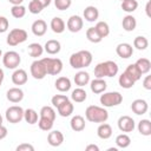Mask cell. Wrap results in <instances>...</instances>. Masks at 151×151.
Returning a JSON list of instances; mask_svg holds the SVG:
<instances>
[{
  "label": "cell",
  "mask_w": 151,
  "mask_h": 151,
  "mask_svg": "<svg viewBox=\"0 0 151 151\" xmlns=\"http://www.w3.org/2000/svg\"><path fill=\"white\" fill-rule=\"evenodd\" d=\"M92 63V53L87 50H81L72 53L70 57V65L76 70L88 67Z\"/></svg>",
  "instance_id": "cell-1"
},
{
  "label": "cell",
  "mask_w": 151,
  "mask_h": 151,
  "mask_svg": "<svg viewBox=\"0 0 151 151\" xmlns=\"http://www.w3.org/2000/svg\"><path fill=\"white\" fill-rule=\"evenodd\" d=\"M85 118L91 123H104L109 119V112L104 106L90 105L85 110Z\"/></svg>",
  "instance_id": "cell-2"
},
{
  "label": "cell",
  "mask_w": 151,
  "mask_h": 151,
  "mask_svg": "<svg viewBox=\"0 0 151 151\" xmlns=\"http://www.w3.org/2000/svg\"><path fill=\"white\" fill-rule=\"evenodd\" d=\"M119 67L117 63L112 60H106L99 63L94 66V77L96 78H105V77H114L117 76Z\"/></svg>",
  "instance_id": "cell-3"
},
{
  "label": "cell",
  "mask_w": 151,
  "mask_h": 151,
  "mask_svg": "<svg viewBox=\"0 0 151 151\" xmlns=\"http://www.w3.org/2000/svg\"><path fill=\"white\" fill-rule=\"evenodd\" d=\"M99 100H100V104L104 107H113V106H118L119 104H122L123 96H122L120 92H117V91L103 92Z\"/></svg>",
  "instance_id": "cell-4"
},
{
  "label": "cell",
  "mask_w": 151,
  "mask_h": 151,
  "mask_svg": "<svg viewBox=\"0 0 151 151\" xmlns=\"http://www.w3.org/2000/svg\"><path fill=\"white\" fill-rule=\"evenodd\" d=\"M41 60H42V63L46 66L47 74H50V76H58L63 71V61L59 58L45 57Z\"/></svg>",
  "instance_id": "cell-5"
},
{
  "label": "cell",
  "mask_w": 151,
  "mask_h": 151,
  "mask_svg": "<svg viewBox=\"0 0 151 151\" xmlns=\"http://www.w3.org/2000/svg\"><path fill=\"white\" fill-rule=\"evenodd\" d=\"M27 32L22 28H13L7 35V44L9 46H17L27 40Z\"/></svg>",
  "instance_id": "cell-6"
},
{
  "label": "cell",
  "mask_w": 151,
  "mask_h": 151,
  "mask_svg": "<svg viewBox=\"0 0 151 151\" xmlns=\"http://www.w3.org/2000/svg\"><path fill=\"white\" fill-rule=\"evenodd\" d=\"M21 63V57L15 51H7L2 54V64L8 70H15Z\"/></svg>",
  "instance_id": "cell-7"
},
{
  "label": "cell",
  "mask_w": 151,
  "mask_h": 151,
  "mask_svg": "<svg viewBox=\"0 0 151 151\" xmlns=\"http://www.w3.org/2000/svg\"><path fill=\"white\" fill-rule=\"evenodd\" d=\"M24 109L19 105H12L6 110L5 117L8 123L11 124H18L24 119Z\"/></svg>",
  "instance_id": "cell-8"
},
{
  "label": "cell",
  "mask_w": 151,
  "mask_h": 151,
  "mask_svg": "<svg viewBox=\"0 0 151 151\" xmlns=\"http://www.w3.org/2000/svg\"><path fill=\"white\" fill-rule=\"evenodd\" d=\"M29 71H31V76H32L34 79H38V80H41V79H44V78L47 76L46 66H45V64L42 63L41 59L34 60V61L31 64Z\"/></svg>",
  "instance_id": "cell-9"
},
{
  "label": "cell",
  "mask_w": 151,
  "mask_h": 151,
  "mask_svg": "<svg viewBox=\"0 0 151 151\" xmlns=\"http://www.w3.org/2000/svg\"><path fill=\"white\" fill-rule=\"evenodd\" d=\"M117 125H118V129L122 132H124V133L132 132L134 130V127H136V123H134L133 118L130 117V116H122V117H119V119L117 122Z\"/></svg>",
  "instance_id": "cell-10"
},
{
  "label": "cell",
  "mask_w": 151,
  "mask_h": 151,
  "mask_svg": "<svg viewBox=\"0 0 151 151\" xmlns=\"http://www.w3.org/2000/svg\"><path fill=\"white\" fill-rule=\"evenodd\" d=\"M83 26H84V19L79 15H71L66 22L67 29L72 33H77V32L81 31Z\"/></svg>",
  "instance_id": "cell-11"
},
{
  "label": "cell",
  "mask_w": 151,
  "mask_h": 151,
  "mask_svg": "<svg viewBox=\"0 0 151 151\" xmlns=\"http://www.w3.org/2000/svg\"><path fill=\"white\" fill-rule=\"evenodd\" d=\"M116 53L122 59H129L133 54V47H132V45H130L127 42H120L116 47Z\"/></svg>",
  "instance_id": "cell-12"
},
{
  "label": "cell",
  "mask_w": 151,
  "mask_h": 151,
  "mask_svg": "<svg viewBox=\"0 0 151 151\" xmlns=\"http://www.w3.org/2000/svg\"><path fill=\"white\" fill-rule=\"evenodd\" d=\"M131 110L133 113H136L137 116H142L145 114L149 110V105L147 101L144 99H134L131 104Z\"/></svg>",
  "instance_id": "cell-13"
},
{
  "label": "cell",
  "mask_w": 151,
  "mask_h": 151,
  "mask_svg": "<svg viewBox=\"0 0 151 151\" xmlns=\"http://www.w3.org/2000/svg\"><path fill=\"white\" fill-rule=\"evenodd\" d=\"M27 79H28L27 72L22 68H15L14 72L12 73V83L17 86L25 85L27 83Z\"/></svg>",
  "instance_id": "cell-14"
},
{
  "label": "cell",
  "mask_w": 151,
  "mask_h": 151,
  "mask_svg": "<svg viewBox=\"0 0 151 151\" xmlns=\"http://www.w3.org/2000/svg\"><path fill=\"white\" fill-rule=\"evenodd\" d=\"M107 84L104 80V78H94L93 80H90V88L93 93L100 94L106 91Z\"/></svg>",
  "instance_id": "cell-15"
},
{
  "label": "cell",
  "mask_w": 151,
  "mask_h": 151,
  "mask_svg": "<svg viewBox=\"0 0 151 151\" xmlns=\"http://www.w3.org/2000/svg\"><path fill=\"white\" fill-rule=\"evenodd\" d=\"M6 98L11 103H14V104L20 103L24 99V91L20 87H12V88H9L7 91Z\"/></svg>",
  "instance_id": "cell-16"
},
{
  "label": "cell",
  "mask_w": 151,
  "mask_h": 151,
  "mask_svg": "<svg viewBox=\"0 0 151 151\" xmlns=\"http://www.w3.org/2000/svg\"><path fill=\"white\" fill-rule=\"evenodd\" d=\"M47 142H48V144L51 146H54V147L60 146L64 143V134H63V132L59 131V130L51 131L48 133V136H47Z\"/></svg>",
  "instance_id": "cell-17"
},
{
  "label": "cell",
  "mask_w": 151,
  "mask_h": 151,
  "mask_svg": "<svg viewBox=\"0 0 151 151\" xmlns=\"http://www.w3.org/2000/svg\"><path fill=\"white\" fill-rule=\"evenodd\" d=\"M31 29H32V33L35 35V37H42L45 35L46 31H47V24L45 20L42 19H38L35 20L32 26H31Z\"/></svg>",
  "instance_id": "cell-18"
},
{
  "label": "cell",
  "mask_w": 151,
  "mask_h": 151,
  "mask_svg": "<svg viewBox=\"0 0 151 151\" xmlns=\"http://www.w3.org/2000/svg\"><path fill=\"white\" fill-rule=\"evenodd\" d=\"M70 126H71V129L74 132H81L85 129V126H86L85 118L83 116H79V114L73 116L72 119H71V122H70Z\"/></svg>",
  "instance_id": "cell-19"
},
{
  "label": "cell",
  "mask_w": 151,
  "mask_h": 151,
  "mask_svg": "<svg viewBox=\"0 0 151 151\" xmlns=\"http://www.w3.org/2000/svg\"><path fill=\"white\" fill-rule=\"evenodd\" d=\"M83 15H84V19L86 21L94 22L99 18V11L96 6H87V7H85V9L83 12Z\"/></svg>",
  "instance_id": "cell-20"
},
{
  "label": "cell",
  "mask_w": 151,
  "mask_h": 151,
  "mask_svg": "<svg viewBox=\"0 0 151 151\" xmlns=\"http://www.w3.org/2000/svg\"><path fill=\"white\" fill-rule=\"evenodd\" d=\"M61 50V45L58 40L55 39H50L46 41L45 46H44V51L51 55H54V54H58Z\"/></svg>",
  "instance_id": "cell-21"
},
{
  "label": "cell",
  "mask_w": 151,
  "mask_h": 151,
  "mask_svg": "<svg viewBox=\"0 0 151 151\" xmlns=\"http://www.w3.org/2000/svg\"><path fill=\"white\" fill-rule=\"evenodd\" d=\"M54 86L59 92L64 93V92H67V91L71 90L72 84H71V80L67 77H59V78H57V80L54 83Z\"/></svg>",
  "instance_id": "cell-22"
},
{
  "label": "cell",
  "mask_w": 151,
  "mask_h": 151,
  "mask_svg": "<svg viewBox=\"0 0 151 151\" xmlns=\"http://www.w3.org/2000/svg\"><path fill=\"white\" fill-rule=\"evenodd\" d=\"M97 136L100 139H109L112 136V127L107 123H100L97 129Z\"/></svg>",
  "instance_id": "cell-23"
},
{
  "label": "cell",
  "mask_w": 151,
  "mask_h": 151,
  "mask_svg": "<svg viewBox=\"0 0 151 151\" xmlns=\"http://www.w3.org/2000/svg\"><path fill=\"white\" fill-rule=\"evenodd\" d=\"M122 26H123L124 31H126V32H132V31H134L136 27H137V20H136V18H134L133 15L127 14V15H125V17L123 18V20H122Z\"/></svg>",
  "instance_id": "cell-24"
},
{
  "label": "cell",
  "mask_w": 151,
  "mask_h": 151,
  "mask_svg": "<svg viewBox=\"0 0 151 151\" xmlns=\"http://www.w3.org/2000/svg\"><path fill=\"white\" fill-rule=\"evenodd\" d=\"M73 110H74V106H73L72 101H70V99L64 101L61 105H59L57 107V111H58L59 116H61V117H70L73 113Z\"/></svg>",
  "instance_id": "cell-25"
},
{
  "label": "cell",
  "mask_w": 151,
  "mask_h": 151,
  "mask_svg": "<svg viewBox=\"0 0 151 151\" xmlns=\"http://www.w3.org/2000/svg\"><path fill=\"white\" fill-rule=\"evenodd\" d=\"M50 26H51V29H52L54 33H57V34H60V33H63V32L66 29V24H65V21H64L61 18H59V17H54V18L51 20Z\"/></svg>",
  "instance_id": "cell-26"
},
{
  "label": "cell",
  "mask_w": 151,
  "mask_h": 151,
  "mask_svg": "<svg viewBox=\"0 0 151 151\" xmlns=\"http://www.w3.org/2000/svg\"><path fill=\"white\" fill-rule=\"evenodd\" d=\"M73 80L78 87H84L90 83V74L86 71H79L76 73Z\"/></svg>",
  "instance_id": "cell-27"
},
{
  "label": "cell",
  "mask_w": 151,
  "mask_h": 151,
  "mask_svg": "<svg viewBox=\"0 0 151 151\" xmlns=\"http://www.w3.org/2000/svg\"><path fill=\"white\" fill-rule=\"evenodd\" d=\"M86 98H87V93L83 87H77L71 93V99L74 103H83L86 100Z\"/></svg>",
  "instance_id": "cell-28"
},
{
  "label": "cell",
  "mask_w": 151,
  "mask_h": 151,
  "mask_svg": "<svg viewBox=\"0 0 151 151\" xmlns=\"http://www.w3.org/2000/svg\"><path fill=\"white\" fill-rule=\"evenodd\" d=\"M137 129H138V132L142 134V136H151V122L149 119H142L138 122V125H137Z\"/></svg>",
  "instance_id": "cell-29"
},
{
  "label": "cell",
  "mask_w": 151,
  "mask_h": 151,
  "mask_svg": "<svg viewBox=\"0 0 151 151\" xmlns=\"http://www.w3.org/2000/svg\"><path fill=\"white\" fill-rule=\"evenodd\" d=\"M27 52H28L29 57H32V58H38V57H41V54L44 53V47H42L39 42H32V44L28 45Z\"/></svg>",
  "instance_id": "cell-30"
},
{
  "label": "cell",
  "mask_w": 151,
  "mask_h": 151,
  "mask_svg": "<svg viewBox=\"0 0 151 151\" xmlns=\"http://www.w3.org/2000/svg\"><path fill=\"white\" fill-rule=\"evenodd\" d=\"M134 64L142 74H147L151 70V61L147 58H139Z\"/></svg>",
  "instance_id": "cell-31"
},
{
  "label": "cell",
  "mask_w": 151,
  "mask_h": 151,
  "mask_svg": "<svg viewBox=\"0 0 151 151\" xmlns=\"http://www.w3.org/2000/svg\"><path fill=\"white\" fill-rule=\"evenodd\" d=\"M132 80H134V81H138L140 78H142V73H140V71L138 70V67L136 66V64H130L127 67H126V70L124 71Z\"/></svg>",
  "instance_id": "cell-32"
},
{
  "label": "cell",
  "mask_w": 151,
  "mask_h": 151,
  "mask_svg": "<svg viewBox=\"0 0 151 151\" xmlns=\"http://www.w3.org/2000/svg\"><path fill=\"white\" fill-rule=\"evenodd\" d=\"M24 119L29 125L38 123V112L34 109H26L24 111Z\"/></svg>",
  "instance_id": "cell-33"
},
{
  "label": "cell",
  "mask_w": 151,
  "mask_h": 151,
  "mask_svg": "<svg viewBox=\"0 0 151 151\" xmlns=\"http://www.w3.org/2000/svg\"><path fill=\"white\" fill-rule=\"evenodd\" d=\"M39 116L42 117V118H47V119H51V120H55V117H57V112L52 107V106H42L40 109V112H39Z\"/></svg>",
  "instance_id": "cell-34"
},
{
  "label": "cell",
  "mask_w": 151,
  "mask_h": 151,
  "mask_svg": "<svg viewBox=\"0 0 151 151\" xmlns=\"http://www.w3.org/2000/svg\"><path fill=\"white\" fill-rule=\"evenodd\" d=\"M116 145L117 147H120V149H126L130 146L131 144V138L126 134V133H120L116 137Z\"/></svg>",
  "instance_id": "cell-35"
},
{
  "label": "cell",
  "mask_w": 151,
  "mask_h": 151,
  "mask_svg": "<svg viewBox=\"0 0 151 151\" xmlns=\"http://www.w3.org/2000/svg\"><path fill=\"white\" fill-rule=\"evenodd\" d=\"M118 83H119V85H120V87H123V88H131V87H133V85L136 84V81L134 80H132L125 72H123L120 76H119V78H118Z\"/></svg>",
  "instance_id": "cell-36"
},
{
  "label": "cell",
  "mask_w": 151,
  "mask_h": 151,
  "mask_svg": "<svg viewBox=\"0 0 151 151\" xmlns=\"http://www.w3.org/2000/svg\"><path fill=\"white\" fill-rule=\"evenodd\" d=\"M94 28L97 29V32L99 33V35L104 39L110 34V26L106 21H98L94 26Z\"/></svg>",
  "instance_id": "cell-37"
},
{
  "label": "cell",
  "mask_w": 151,
  "mask_h": 151,
  "mask_svg": "<svg viewBox=\"0 0 151 151\" xmlns=\"http://www.w3.org/2000/svg\"><path fill=\"white\" fill-rule=\"evenodd\" d=\"M86 38L88 41H91L93 44H98L103 40V38L99 35V33L97 32V29L94 27H90L86 29Z\"/></svg>",
  "instance_id": "cell-38"
},
{
  "label": "cell",
  "mask_w": 151,
  "mask_h": 151,
  "mask_svg": "<svg viewBox=\"0 0 151 151\" xmlns=\"http://www.w3.org/2000/svg\"><path fill=\"white\" fill-rule=\"evenodd\" d=\"M138 8L137 0H124L122 1V9L126 13H133Z\"/></svg>",
  "instance_id": "cell-39"
},
{
  "label": "cell",
  "mask_w": 151,
  "mask_h": 151,
  "mask_svg": "<svg viewBox=\"0 0 151 151\" xmlns=\"http://www.w3.org/2000/svg\"><path fill=\"white\" fill-rule=\"evenodd\" d=\"M11 14L15 19H21L26 15V7L22 5H13L11 8Z\"/></svg>",
  "instance_id": "cell-40"
},
{
  "label": "cell",
  "mask_w": 151,
  "mask_h": 151,
  "mask_svg": "<svg viewBox=\"0 0 151 151\" xmlns=\"http://www.w3.org/2000/svg\"><path fill=\"white\" fill-rule=\"evenodd\" d=\"M147 46H149V40L145 37L138 35V37L134 38V40H133V47H136L137 50L144 51V50L147 48Z\"/></svg>",
  "instance_id": "cell-41"
},
{
  "label": "cell",
  "mask_w": 151,
  "mask_h": 151,
  "mask_svg": "<svg viewBox=\"0 0 151 151\" xmlns=\"http://www.w3.org/2000/svg\"><path fill=\"white\" fill-rule=\"evenodd\" d=\"M53 124H54V122L51 120V119H47V118L40 117V118L38 119V126H39V129L42 130V131H51L52 127H53Z\"/></svg>",
  "instance_id": "cell-42"
},
{
  "label": "cell",
  "mask_w": 151,
  "mask_h": 151,
  "mask_svg": "<svg viewBox=\"0 0 151 151\" xmlns=\"http://www.w3.org/2000/svg\"><path fill=\"white\" fill-rule=\"evenodd\" d=\"M42 9H44V7L38 0H32L28 4V12L32 14H39V13H41Z\"/></svg>",
  "instance_id": "cell-43"
},
{
  "label": "cell",
  "mask_w": 151,
  "mask_h": 151,
  "mask_svg": "<svg viewBox=\"0 0 151 151\" xmlns=\"http://www.w3.org/2000/svg\"><path fill=\"white\" fill-rule=\"evenodd\" d=\"M54 1V6L59 11H65L68 9L72 5V0H53Z\"/></svg>",
  "instance_id": "cell-44"
},
{
  "label": "cell",
  "mask_w": 151,
  "mask_h": 151,
  "mask_svg": "<svg viewBox=\"0 0 151 151\" xmlns=\"http://www.w3.org/2000/svg\"><path fill=\"white\" fill-rule=\"evenodd\" d=\"M66 100H68V97L67 96H65V94H54L52 97V99H51V103H52V105L54 107H58L59 105H61Z\"/></svg>",
  "instance_id": "cell-45"
},
{
  "label": "cell",
  "mask_w": 151,
  "mask_h": 151,
  "mask_svg": "<svg viewBox=\"0 0 151 151\" xmlns=\"http://www.w3.org/2000/svg\"><path fill=\"white\" fill-rule=\"evenodd\" d=\"M8 26H9L8 19L6 17L0 15V33H5L8 29Z\"/></svg>",
  "instance_id": "cell-46"
},
{
  "label": "cell",
  "mask_w": 151,
  "mask_h": 151,
  "mask_svg": "<svg viewBox=\"0 0 151 151\" xmlns=\"http://www.w3.org/2000/svg\"><path fill=\"white\" fill-rule=\"evenodd\" d=\"M15 150L17 151H34V146L28 143H22V144L18 145Z\"/></svg>",
  "instance_id": "cell-47"
},
{
  "label": "cell",
  "mask_w": 151,
  "mask_h": 151,
  "mask_svg": "<svg viewBox=\"0 0 151 151\" xmlns=\"http://www.w3.org/2000/svg\"><path fill=\"white\" fill-rule=\"evenodd\" d=\"M143 87L147 91L151 90V76H146L143 80Z\"/></svg>",
  "instance_id": "cell-48"
},
{
  "label": "cell",
  "mask_w": 151,
  "mask_h": 151,
  "mask_svg": "<svg viewBox=\"0 0 151 151\" xmlns=\"http://www.w3.org/2000/svg\"><path fill=\"white\" fill-rule=\"evenodd\" d=\"M7 133H8L7 127H6V126H4V125L1 124V125H0V140L5 139V138L7 137Z\"/></svg>",
  "instance_id": "cell-49"
},
{
  "label": "cell",
  "mask_w": 151,
  "mask_h": 151,
  "mask_svg": "<svg viewBox=\"0 0 151 151\" xmlns=\"http://www.w3.org/2000/svg\"><path fill=\"white\" fill-rule=\"evenodd\" d=\"M85 150H86V151H99V147H98V145H96V144H88V145L85 147Z\"/></svg>",
  "instance_id": "cell-50"
},
{
  "label": "cell",
  "mask_w": 151,
  "mask_h": 151,
  "mask_svg": "<svg viewBox=\"0 0 151 151\" xmlns=\"http://www.w3.org/2000/svg\"><path fill=\"white\" fill-rule=\"evenodd\" d=\"M41 5H42V7L45 8V7H47V6H50V4L52 2V0H38Z\"/></svg>",
  "instance_id": "cell-51"
},
{
  "label": "cell",
  "mask_w": 151,
  "mask_h": 151,
  "mask_svg": "<svg viewBox=\"0 0 151 151\" xmlns=\"http://www.w3.org/2000/svg\"><path fill=\"white\" fill-rule=\"evenodd\" d=\"M4 78H5V73H4V70L0 67V86L2 85V81H4Z\"/></svg>",
  "instance_id": "cell-52"
},
{
  "label": "cell",
  "mask_w": 151,
  "mask_h": 151,
  "mask_svg": "<svg viewBox=\"0 0 151 151\" xmlns=\"http://www.w3.org/2000/svg\"><path fill=\"white\" fill-rule=\"evenodd\" d=\"M24 0H8V2H11L12 5H21Z\"/></svg>",
  "instance_id": "cell-53"
},
{
  "label": "cell",
  "mask_w": 151,
  "mask_h": 151,
  "mask_svg": "<svg viewBox=\"0 0 151 151\" xmlns=\"http://www.w3.org/2000/svg\"><path fill=\"white\" fill-rule=\"evenodd\" d=\"M145 11H146V14H147V17H150V2H147V4H146Z\"/></svg>",
  "instance_id": "cell-54"
},
{
  "label": "cell",
  "mask_w": 151,
  "mask_h": 151,
  "mask_svg": "<svg viewBox=\"0 0 151 151\" xmlns=\"http://www.w3.org/2000/svg\"><path fill=\"white\" fill-rule=\"evenodd\" d=\"M109 151H117V147H110Z\"/></svg>",
  "instance_id": "cell-55"
},
{
  "label": "cell",
  "mask_w": 151,
  "mask_h": 151,
  "mask_svg": "<svg viewBox=\"0 0 151 151\" xmlns=\"http://www.w3.org/2000/svg\"><path fill=\"white\" fill-rule=\"evenodd\" d=\"M2 124V117H1V114H0V125Z\"/></svg>",
  "instance_id": "cell-56"
},
{
  "label": "cell",
  "mask_w": 151,
  "mask_h": 151,
  "mask_svg": "<svg viewBox=\"0 0 151 151\" xmlns=\"http://www.w3.org/2000/svg\"><path fill=\"white\" fill-rule=\"evenodd\" d=\"M0 58H2V51L0 50Z\"/></svg>",
  "instance_id": "cell-57"
},
{
  "label": "cell",
  "mask_w": 151,
  "mask_h": 151,
  "mask_svg": "<svg viewBox=\"0 0 151 151\" xmlns=\"http://www.w3.org/2000/svg\"><path fill=\"white\" fill-rule=\"evenodd\" d=\"M120 1H124V0H120Z\"/></svg>",
  "instance_id": "cell-58"
}]
</instances>
